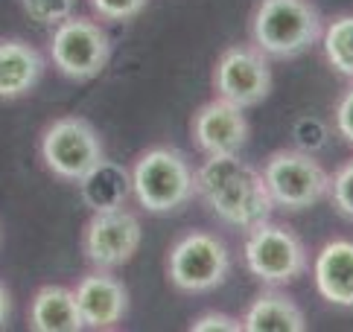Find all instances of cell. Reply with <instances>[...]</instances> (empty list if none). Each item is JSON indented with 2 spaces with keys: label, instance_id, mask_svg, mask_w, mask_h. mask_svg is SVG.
<instances>
[{
  "label": "cell",
  "instance_id": "9c48e42d",
  "mask_svg": "<svg viewBox=\"0 0 353 332\" xmlns=\"http://www.w3.org/2000/svg\"><path fill=\"white\" fill-rule=\"evenodd\" d=\"M213 91L239 108H254L272 94V59L251 41L225 47L213 65Z\"/></svg>",
  "mask_w": 353,
  "mask_h": 332
},
{
  "label": "cell",
  "instance_id": "3957f363",
  "mask_svg": "<svg viewBox=\"0 0 353 332\" xmlns=\"http://www.w3.org/2000/svg\"><path fill=\"white\" fill-rule=\"evenodd\" d=\"M129 187L137 207L152 216H170L196 198V169L181 149L161 143L134 158Z\"/></svg>",
  "mask_w": 353,
  "mask_h": 332
},
{
  "label": "cell",
  "instance_id": "9a60e30c",
  "mask_svg": "<svg viewBox=\"0 0 353 332\" xmlns=\"http://www.w3.org/2000/svg\"><path fill=\"white\" fill-rule=\"evenodd\" d=\"M239 324L243 332H304L307 315L281 286H266L245 306Z\"/></svg>",
  "mask_w": 353,
  "mask_h": 332
},
{
  "label": "cell",
  "instance_id": "603a6c76",
  "mask_svg": "<svg viewBox=\"0 0 353 332\" xmlns=\"http://www.w3.org/2000/svg\"><path fill=\"white\" fill-rule=\"evenodd\" d=\"M9 318H12V295H9L6 283L0 280V329L9 324Z\"/></svg>",
  "mask_w": 353,
  "mask_h": 332
},
{
  "label": "cell",
  "instance_id": "8fae6325",
  "mask_svg": "<svg viewBox=\"0 0 353 332\" xmlns=\"http://www.w3.org/2000/svg\"><path fill=\"white\" fill-rule=\"evenodd\" d=\"M190 137H193V146L205 158L208 155H239L251 137L245 108H239L222 96H213L193 114Z\"/></svg>",
  "mask_w": 353,
  "mask_h": 332
},
{
  "label": "cell",
  "instance_id": "8992f818",
  "mask_svg": "<svg viewBox=\"0 0 353 332\" xmlns=\"http://www.w3.org/2000/svg\"><path fill=\"white\" fill-rule=\"evenodd\" d=\"M50 61L70 82H91L108 68L114 56L111 35L99 21L70 15L50 32Z\"/></svg>",
  "mask_w": 353,
  "mask_h": 332
},
{
  "label": "cell",
  "instance_id": "e0dca14e",
  "mask_svg": "<svg viewBox=\"0 0 353 332\" xmlns=\"http://www.w3.org/2000/svg\"><path fill=\"white\" fill-rule=\"evenodd\" d=\"M319 44L333 73L353 82V12L324 21V32Z\"/></svg>",
  "mask_w": 353,
  "mask_h": 332
},
{
  "label": "cell",
  "instance_id": "7a4b0ae2",
  "mask_svg": "<svg viewBox=\"0 0 353 332\" xmlns=\"http://www.w3.org/2000/svg\"><path fill=\"white\" fill-rule=\"evenodd\" d=\"M324 15L312 0H257L248 18V38L272 61L310 53L321 41Z\"/></svg>",
  "mask_w": 353,
  "mask_h": 332
},
{
  "label": "cell",
  "instance_id": "7c38bea8",
  "mask_svg": "<svg viewBox=\"0 0 353 332\" xmlns=\"http://www.w3.org/2000/svg\"><path fill=\"white\" fill-rule=\"evenodd\" d=\"M85 329H114L129 315V289L111 268H94L73 286Z\"/></svg>",
  "mask_w": 353,
  "mask_h": 332
},
{
  "label": "cell",
  "instance_id": "5bb4252c",
  "mask_svg": "<svg viewBox=\"0 0 353 332\" xmlns=\"http://www.w3.org/2000/svg\"><path fill=\"white\" fill-rule=\"evenodd\" d=\"M47 61L27 38H0V99H21L44 79Z\"/></svg>",
  "mask_w": 353,
  "mask_h": 332
},
{
  "label": "cell",
  "instance_id": "d6986e66",
  "mask_svg": "<svg viewBox=\"0 0 353 332\" xmlns=\"http://www.w3.org/2000/svg\"><path fill=\"white\" fill-rule=\"evenodd\" d=\"M18 6L23 9V15L30 21H35L39 27H50L61 23L65 18L73 15L77 9V0H18Z\"/></svg>",
  "mask_w": 353,
  "mask_h": 332
},
{
  "label": "cell",
  "instance_id": "ba28073f",
  "mask_svg": "<svg viewBox=\"0 0 353 332\" xmlns=\"http://www.w3.org/2000/svg\"><path fill=\"white\" fill-rule=\"evenodd\" d=\"M263 181L277 210L301 213L315 207L330 193V172L315 160L310 152L277 149L263 163Z\"/></svg>",
  "mask_w": 353,
  "mask_h": 332
},
{
  "label": "cell",
  "instance_id": "30bf717a",
  "mask_svg": "<svg viewBox=\"0 0 353 332\" xmlns=\"http://www.w3.org/2000/svg\"><path fill=\"white\" fill-rule=\"evenodd\" d=\"M141 219L125 207L94 210L82 227V257L94 268H120L141 248Z\"/></svg>",
  "mask_w": 353,
  "mask_h": 332
},
{
  "label": "cell",
  "instance_id": "52a82bcc",
  "mask_svg": "<svg viewBox=\"0 0 353 332\" xmlns=\"http://www.w3.org/2000/svg\"><path fill=\"white\" fill-rule=\"evenodd\" d=\"M243 260L248 274L263 286H289L304 277L310 253L304 239L292 227L266 219L248 231L243 242Z\"/></svg>",
  "mask_w": 353,
  "mask_h": 332
},
{
  "label": "cell",
  "instance_id": "6da1fadb",
  "mask_svg": "<svg viewBox=\"0 0 353 332\" xmlns=\"http://www.w3.org/2000/svg\"><path fill=\"white\" fill-rule=\"evenodd\" d=\"M196 198L236 231H251L277 210L260 169L239 155H208L196 169Z\"/></svg>",
  "mask_w": 353,
  "mask_h": 332
},
{
  "label": "cell",
  "instance_id": "4fadbf2b",
  "mask_svg": "<svg viewBox=\"0 0 353 332\" xmlns=\"http://www.w3.org/2000/svg\"><path fill=\"white\" fill-rule=\"evenodd\" d=\"M319 298L339 309H353V239H330L312 265Z\"/></svg>",
  "mask_w": 353,
  "mask_h": 332
},
{
  "label": "cell",
  "instance_id": "277c9868",
  "mask_svg": "<svg viewBox=\"0 0 353 332\" xmlns=\"http://www.w3.org/2000/svg\"><path fill=\"white\" fill-rule=\"evenodd\" d=\"M39 158L50 175L68 184H82L108 160L99 132L85 117L73 114L44 125L39 137Z\"/></svg>",
  "mask_w": 353,
  "mask_h": 332
},
{
  "label": "cell",
  "instance_id": "44dd1931",
  "mask_svg": "<svg viewBox=\"0 0 353 332\" xmlns=\"http://www.w3.org/2000/svg\"><path fill=\"white\" fill-rule=\"evenodd\" d=\"M190 329L193 332H239L243 324H239V318L228 312H201L193 318Z\"/></svg>",
  "mask_w": 353,
  "mask_h": 332
},
{
  "label": "cell",
  "instance_id": "5b68a950",
  "mask_svg": "<svg viewBox=\"0 0 353 332\" xmlns=\"http://www.w3.org/2000/svg\"><path fill=\"white\" fill-rule=\"evenodd\" d=\"M170 286L181 295H208L231 277V251L210 231H187L167 251Z\"/></svg>",
  "mask_w": 353,
  "mask_h": 332
},
{
  "label": "cell",
  "instance_id": "2e32d148",
  "mask_svg": "<svg viewBox=\"0 0 353 332\" xmlns=\"http://www.w3.org/2000/svg\"><path fill=\"white\" fill-rule=\"evenodd\" d=\"M27 324L32 332H82L85 321L73 289L68 286H41L30 300Z\"/></svg>",
  "mask_w": 353,
  "mask_h": 332
},
{
  "label": "cell",
  "instance_id": "ac0fdd59",
  "mask_svg": "<svg viewBox=\"0 0 353 332\" xmlns=\"http://www.w3.org/2000/svg\"><path fill=\"white\" fill-rule=\"evenodd\" d=\"M327 198H330L333 210L345 222H353V158L336 166V172L330 175V193H327Z\"/></svg>",
  "mask_w": 353,
  "mask_h": 332
},
{
  "label": "cell",
  "instance_id": "7402d4cb",
  "mask_svg": "<svg viewBox=\"0 0 353 332\" xmlns=\"http://www.w3.org/2000/svg\"><path fill=\"white\" fill-rule=\"evenodd\" d=\"M333 123H336V132L345 143L353 146V82L347 91H342V96L336 99V108H333Z\"/></svg>",
  "mask_w": 353,
  "mask_h": 332
},
{
  "label": "cell",
  "instance_id": "ffe728a7",
  "mask_svg": "<svg viewBox=\"0 0 353 332\" xmlns=\"http://www.w3.org/2000/svg\"><path fill=\"white\" fill-rule=\"evenodd\" d=\"M97 18H103L108 23H125L137 18L149 6V0H88Z\"/></svg>",
  "mask_w": 353,
  "mask_h": 332
}]
</instances>
